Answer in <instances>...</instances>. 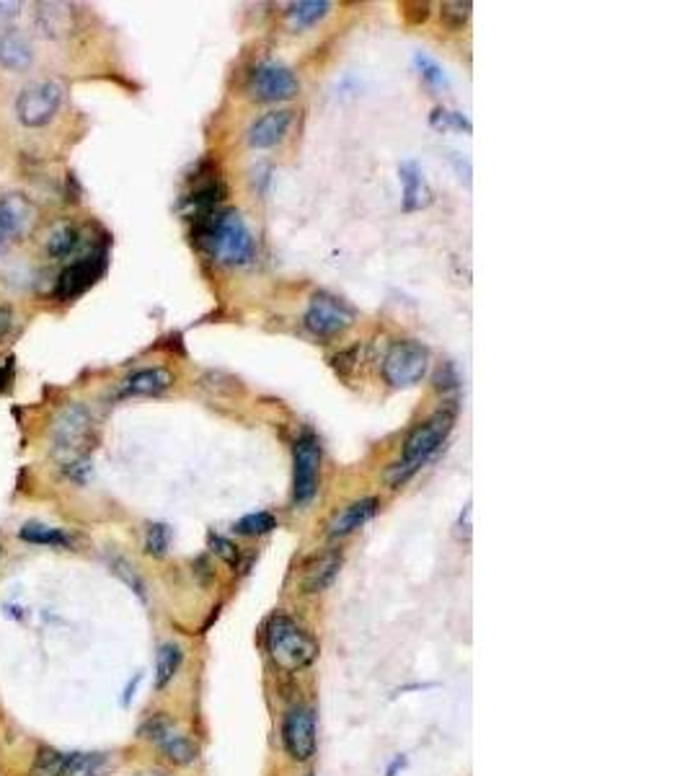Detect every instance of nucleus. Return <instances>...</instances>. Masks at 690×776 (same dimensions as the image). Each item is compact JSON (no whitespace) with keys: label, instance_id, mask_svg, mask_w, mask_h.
I'll return each mask as SVG.
<instances>
[{"label":"nucleus","instance_id":"14","mask_svg":"<svg viewBox=\"0 0 690 776\" xmlns=\"http://www.w3.org/2000/svg\"><path fill=\"white\" fill-rule=\"evenodd\" d=\"M293 122V112H287V109H277V112H267L264 117H259L254 125L249 127L246 132V140H249L251 148H272V145L280 143L285 138L287 127Z\"/></svg>","mask_w":690,"mask_h":776},{"label":"nucleus","instance_id":"31","mask_svg":"<svg viewBox=\"0 0 690 776\" xmlns=\"http://www.w3.org/2000/svg\"><path fill=\"white\" fill-rule=\"evenodd\" d=\"M168 730H174V722L168 720L166 714H156V717H150V720L145 722L143 727H140V735L148 740H153V743H158V740H161L163 735L168 733Z\"/></svg>","mask_w":690,"mask_h":776},{"label":"nucleus","instance_id":"5","mask_svg":"<svg viewBox=\"0 0 690 776\" xmlns=\"http://www.w3.org/2000/svg\"><path fill=\"white\" fill-rule=\"evenodd\" d=\"M429 368V350L417 339H398L383 357V378L393 388H409L424 378Z\"/></svg>","mask_w":690,"mask_h":776},{"label":"nucleus","instance_id":"11","mask_svg":"<svg viewBox=\"0 0 690 776\" xmlns=\"http://www.w3.org/2000/svg\"><path fill=\"white\" fill-rule=\"evenodd\" d=\"M282 743L290 758L308 761L316 753V720L308 707H295L285 714L282 722Z\"/></svg>","mask_w":690,"mask_h":776},{"label":"nucleus","instance_id":"20","mask_svg":"<svg viewBox=\"0 0 690 776\" xmlns=\"http://www.w3.org/2000/svg\"><path fill=\"white\" fill-rule=\"evenodd\" d=\"M331 11L329 0H300L287 8V21L293 29H308V26L318 24L321 19H326V13Z\"/></svg>","mask_w":690,"mask_h":776},{"label":"nucleus","instance_id":"38","mask_svg":"<svg viewBox=\"0 0 690 776\" xmlns=\"http://www.w3.org/2000/svg\"><path fill=\"white\" fill-rule=\"evenodd\" d=\"M404 764H406L404 758L398 756L396 761H393V766H391V769H388V774H386V776H396V771H398V769H404Z\"/></svg>","mask_w":690,"mask_h":776},{"label":"nucleus","instance_id":"30","mask_svg":"<svg viewBox=\"0 0 690 776\" xmlns=\"http://www.w3.org/2000/svg\"><path fill=\"white\" fill-rule=\"evenodd\" d=\"M429 122H432V127L435 130H466L471 132V122H468V117H463L460 112H453V109H445V107H437L435 112H432V117H429Z\"/></svg>","mask_w":690,"mask_h":776},{"label":"nucleus","instance_id":"19","mask_svg":"<svg viewBox=\"0 0 690 776\" xmlns=\"http://www.w3.org/2000/svg\"><path fill=\"white\" fill-rule=\"evenodd\" d=\"M156 745L161 748L163 756L176 766H189L197 761V753H199L197 745H194L189 738H184V735L176 733V730H168Z\"/></svg>","mask_w":690,"mask_h":776},{"label":"nucleus","instance_id":"23","mask_svg":"<svg viewBox=\"0 0 690 776\" xmlns=\"http://www.w3.org/2000/svg\"><path fill=\"white\" fill-rule=\"evenodd\" d=\"M78 244H81L78 228L73 223H57L50 238H47V251H50L52 259H68L78 249Z\"/></svg>","mask_w":690,"mask_h":776},{"label":"nucleus","instance_id":"26","mask_svg":"<svg viewBox=\"0 0 690 776\" xmlns=\"http://www.w3.org/2000/svg\"><path fill=\"white\" fill-rule=\"evenodd\" d=\"M274 528H277V518L269 513L243 515L236 523V533L241 536H264V533H272Z\"/></svg>","mask_w":690,"mask_h":776},{"label":"nucleus","instance_id":"25","mask_svg":"<svg viewBox=\"0 0 690 776\" xmlns=\"http://www.w3.org/2000/svg\"><path fill=\"white\" fill-rule=\"evenodd\" d=\"M65 764H68V753H60L55 748H42L34 758L29 776H63Z\"/></svg>","mask_w":690,"mask_h":776},{"label":"nucleus","instance_id":"12","mask_svg":"<svg viewBox=\"0 0 690 776\" xmlns=\"http://www.w3.org/2000/svg\"><path fill=\"white\" fill-rule=\"evenodd\" d=\"M37 226V207L24 194H6L0 200V236L24 241Z\"/></svg>","mask_w":690,"mask_h":776},{"label":"nucleus","instance_id":"39","mask_svg":"<svg viewBox=\"0 0 690 776\" xmlns=\"http://www.w3.org/2000/svg\"><path fill=\"white\" fill-rule=\"evenodd\" d=\"M16 8H21L19 3H0V13H13Z\"/></svg>","mask_w":690,"mask_h":776},{"label":"nucleus","instance_id":"40","mask_svg":"<svg viewBox=\"0 0 690 776\" xmlns=\"http://www.w3.org/2000/svg\"><path fill=\"white\" fill-rule=\"evenodd\" d=\"M0 244H3V236H0Z\"/></svg>","mask_w":690,"mask_h":776},{"label":"nucleus","instance_id":"24","mask_svg":"<svg viewBox=\"0 0 690 776\" xmlns=\"http://www.w3.org/2000/svg\"><path fill=\"white\" fill-rule=\"evenodd\" d=\"M181 647L179 645H163L161 650H158V658H156V689H166L168 683L174 681L176 676V670H179L181 665Z\"/></svg>","mask_w":690,"mask_h":776},{"label":"nucleus","instance_id":"29","mask_svg":"<svg viewBox=\"0 0 690 776\" xmlns=\"http://www.w3.org/2000/svg\"><path fill=\"white\" fill-rule=\"evenodd\" d=\"M414 65L419 68V76L424 78V81L429 83V86H435V88H442V86H448V76H445V70H442L440 63H435L432 57L424 55V52H417L414 55Z\"/></svg>","mask_w":690,"mask_h":776},{"label":"nucleus","instance_id":"13","mask_svg":"<svg viewBox=\"0 0 690 776\" xmlns=\"http://www.w3.org/2000/svg\"><path fill=\"white\" fill-rule=\"evenodd\" d=\"M398 179L404 187V210L414 213V210H424L432 205V187H429L427 176L419 169L417 161H404L398 166Z\"/></svg>","mask_w":690,"mask_h":776},{"label":"nucleus","instance_id":"9","mask_svg":"<svg viewBox=\"0 0 690 776\" xmlns=\"http://www.w3.org/2000/svg\"><path fill=\"white\" fill-rule=\"evenodd\" d=\"M106 272V251L96 249L91 254H86L78 262L68 264L60 277H57L55 295L60 301H75L78 295H83L86 290H91L99 282V277Z\"/></svg>","mask_w":690,"mask_h":776},{"label":"nucleus","instance_id":"10","mask_svg":"<svg viewBox=\"0 0 690 776\" xmlns=\"http://www.w3.org/2000/svg\"><path fill=\"white\" fill-rule=\"evenodd\" d=\"M300 91L295 73L282 63H264L251 76V96L256 101H287Z\"/></svg>","mask_w":690,"mask_h":776},{"label":"nucleus","instance_id":"3","mask_svg":"<svg viewBox=\"0 0 690 776\" xmlns=\"http://www.w3.org/2000/svg\"><path fill=\"white\" fill-rule=\"evenodd\" d=\"M455 425V412L453 409H440L429 420H424L422 425H417L411 430V435L406 438L404 451L398 456V461H393L391 469H388V484L391 487H401L417 474L427 461L437 456L448 435L453 432Z\"/></svg>","mask_w":690,"mask_h":776},{"label":"nucleus","instance_id":"6","mask_svg":"<svg viewBox=\"0 0 690 776\" xmlns=\"http://www.w3.org/2000/svg\"><path fill=\"white\" fill-rule=\"evenodd\" d=\"M63 94V86L55 81L32 83L16 96V117L26 127L50 125L63 107Z\"/></svg>","mask_w":690,"mask_h":776},{"label":"nucleus","instance_id":"36","mask_svg":"<svg viewBox=\"0 0 690 776\" xmlns=\"http://www.w3.org/2000/svg\"><path fill=\"white\" fill-rule=\"evenodd\" d=\"M437 388H440V391H453V388H458V378H455L453 368H450V376H442V373L437 376Z\"/></svg>","mask_w":690,"mask_h":776},{"label":"nucleus","instance_id":"18","mask_svg":"<svg viewBox=\"0 0 690 776\" xmlns=\"http://www.w3.org/2000/svg\"><path fill=\"white\" fill-rule=\"evenodd\" d=\"M32 60H34L32 44L26 42L21 34L16 32L0 34V65H3V68L19 73V70L29 68Z\"/></svg>","mask_w":690,"mask_h":776},{"label":"nucleus","instance_id":"41","mask_svg":"<svg viewBox=\"0 0 690 776\" xmlns=\"http://www.w3.org/2000/svg\"><path fill=\"white\" fill-rule=\"evenodd\" d=\"M308 776H311V774H308Z\"/></svg>","mask_w":690,"mask_h":776},{"label":"nucleus","instance_id":"33","mask_svg":"<svg viewBox=\"0 0 690 776\" xmlns=\"http://www.w3.org/2000/svg\"><path fill=\"white\" fill-rule=\"evenodd\" d=\"M114 567H117V575L125 577L127 585H132V588H135V593H137V595H143V582H140L135 575H132V572H130V564H125V562H114Z\"/></svg>","mask_w":690,"mask_h":776},{"label":"nucleus","instance_id":"32","mask_svg":"<svg viewBox=\"0 0 690 776\" xmlns=\"http://www.w3.org/2000/svg\"><path fill=\"white\" fill-rule=\"evenodd\" d=\"M210 549L212 554H218L220 559H223L225 564H230V567H236L238 564V549L233 544H230L228 539H223V536H218V533H210Z\"/></svg>","mask_w":690,"mask_h":776},{"label":"nucleus","instance_id":"7","mask_svg":"<svg viewBox=\"0 0 690 776\" xmlns=\"http://www.w3.org/2000/svg\"><path fill=\"white\" fill-rule=\"evenodd\" d=\"M305 329L321 339L339 337L355 324V311L347 306L344 301L334 298L329 293H316L305 308L303 316Z\"/></svg>","mask_w":690,"mask_h":776},{"label":"nucleus","instance_id":"8","mask_svg":"<svg viewBox=\"0 0 690 776\" xmlns=\"http://www.w3.org/2000/svg\"><path fill=\"white\" fill-rule=\"evenodd\" d=\"M318 471H321V445L316 435L305 432L293 451V502L305 507L318 495Z\"/></svg>","mask_w":690,"mask_h":776},{"label":"nucleus","instance_id":"1","mask_svg":"<svg viewBox=\"0 0 690 776\" xmlns=\"http://www.w3.org/2000/svg\"><path fill=\"white\" fill-rule=\"evenodd\" d=\"M194 244L205 251L207 257L225 267H246L256 259V241L249 226L243 223L241 213L233 207L212 210L207 215L194 218Z\"/></svg>","mask_w":690,"mask_h":776},{"label":"nucleus","instance_id":"21","mask_svg":"<svg viewBox=\"0 0 690 776\" xmlns=\"http://www.w3.org/2000/svg\"><path fill=\"white\" fill-rule=\"evenodd\" d=\"M19 539L26 541V544H34V546H70L73 544V539H70L63 528L44 526V523H26V526H21Z\"/></svg>","mask_w":690,"mask_h":776},{"label":"nucleus","instance_id":"28","mask_svg":"<svg viewBox=\"0 0 690 776\" xmlns=\"http://www.w3.org/2000/svg\"><path fill=\"white\" fill-rule=\"evenodd\" d=\"M471 11H473V3L471 0H455V3H442V24L448 26V29H453V32H458V29H463V24H466L468 19H471Z\"/></svg>","mask_w":690,"mask_h":776},{"label":"nucleus","instance_id":"35","mask_svg":"<svg viewBox=\"0 0 690 776\" xmlns=\"http://www.w3.org/2000/svg\"><path fill=\"white\" fill-rule=\"evenodd\" d=\"M458 533L463 539H471V502H468V505L463 507V513H460Z\"/></svg>","mask_w":690,"mask_h":776},{"label":"nucleus","instance_id":"34","mask_svg":"<svg viewBox=\"0 0 690 776\" xmlns=\"http://www.w3.org/2000/svg\"><path fill=\"white\" fill-rule=\"evenodd\" d=\"M13 332V311L8 306H0V342L8 339V334Z\"/></svg>","mask_w":690,"mask_h":776},{"label":"nucleus","instance_id":"37","mask_svg":"<svg viewBox=\"0 0 690 776\" xmlns=\"http://www.w3.org/2000/svg\"><path fill=\"white\" fill-rule=\"evenodd\" d=\"M11 376H13L11 365L0 363V391H6L8 383H11Z\"/></svg>","mask_w":690,"mask_h":776},{"label":"nucleus","instance_id":"15","mask_svg":"<svg viewBox=\"0 0 690 776\" xmlns=\"http://www.w3.org/2000/svg\"><path fill=\"white\" fill-rule=\"evenodd\" d=\"M375 513H378V500H375V497H362V500L349 502V505L344 507L342 513H339L334 520H331L329 533H331V536H334V539H342V536H349V533H355L357 528L365 526L367 520L373 518Z\"/></svg>","mask_w":690,"mask_h":776},{"label":"nucleus","instance_id":"2","mask_svg":"<svg viewBox=\"0 0 690 776\" xmlns=\"http://www.w3.org/2000/svg\"><path fill=\"white\" fill-rule=\"evenodd\" d=\"M94 443V417L81 401H70L52 422V456L73 482L83 484L91 474L88 453Z\"/></svg>","mask_w":690,"mask_h":776},{"label":"nucleus","instance_id":"27","mask_svg":"<svg viewBox=\"0 0 690 776\" xmlns=\"http://www.w3.org/2000/svg\"><path fill=\"white\" fill-rule=\"evenodd\" d=\"M171 546V528L166 523H150L145 531V551L150 557H166Z\"/></svg>","mask_w":690,"mask_h":776},{"label":"nucleus","instance_id":"4","mask_svg":"<svg viewBox=\"0 0 690 776\" xmlns=\"http://www.w3.org/2000/svg\"><path fill=\"white\" fill-rule=\"evenodd\" d=\"M267 650L287 673H298L318 658V642L290 616H272L267 626Z\"/></svg>","mask_w":690,"mask_h":776},{"label":"nucleus","instance_id":"22","mask_svg":"<svg viewBox=\"0 0 690 776\" xmlns=\"http://www.w3.org/2000/svg\"><path fill=\"white\" fill-rule=\"evenodd\" d=\"M109 758L104 753H68L63 776H106Z\"/></svg>","mask_w":690,"mask_h":776},{"label":"nucleus","instance_id":"17","mask_svg":"<svg viewBox=\"0 0 690 776\" xmlns=\"http://www.w3.org/2000/svg\"><path fill=\"white\" fill-rule=\"evenodd\" d=\"M174 376L166 368H145L122 381V396H153L166 391Z\"/></svg>","mask_w":690,"mask_h":776},{"label":"nucleus","instance_id":"16","mask_svg":"<svg viewBox=\"0 0 690 776\" xmlns=\"http://www.w3.org/2000/svg\"><path fill=\"white\" fill-rule=\"evenodd\" d=\"M342 551H329V554H324V557H318L316 562L305 570V577H303V588L305 593H324L326 588H331L336 580V575H339V570H342Z\"/></svg>","mask_w":690,"mask_h":776}]
</instances>
